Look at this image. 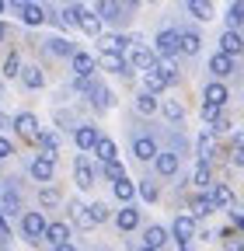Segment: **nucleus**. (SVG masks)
I'll use <instances>...</instances> for the list:
<instances>
[{
    "instance_id": "de8ad7c7",
    "label": "nucleus",
    "mask_w": 244,
    "mask_h": 251,
    "mask_svg": "<svg viewBox=\"0 0 244 251\" xmlns=\"http://www.w3.org/2000/svg\"><path fill=\"white\" fill-rule=\"evenodd\" d=\"M39 202H42V206H56V202H59L56 188H42V192H39Z\"/></svg>"
},
{
    "instance_id": "37998d69",
    "label": "nucleus",
    "mask_w": 244,
    "mask_h": 251,
    "mask_svg": "<svg viewBox=\"0 0 244 251\" xmlns=\"http://www.w3.org/2000/svg\"><path fill=\"white\" fill-rule=\"evenodd\" d=\"M105 178L115 185V181H122V178H126V171H122V164H119V161H112V164H105Z\"/></svg>"
},
{
    "instance_id": "9d476101",
    "label": "nucleus",
    "mask_w": 244,
    "mask_h": 251,
    "mask_svg": "<svg viewBox=\"0 0 244 251\" xmlns=\"http://www.w3.org/2000/svg\"><path fill=\"white\" fill-rule=\"evenodd\" d=\"M73 178H77V185H80V188H91V185H95V168L87 164V157H77V164H73Z\"/></svg>"
},
{
    "instance_id": "c9c22d12",
    "label": "nucleus",
    "mask_w": 244,
    "mask_h": 251,
    "mask_svg": "<svg viewBox=\"0 0 244 251\" xmlns=\"http://www.w3.org/2000/svg\"><path fill=\"white\" fill-rule=\"evenodd\" d=\"M227 21H230V31H234L237 25H244V0H234V4H230V14H227Z\"/></svg>"
},
{
    "instance_id": "e2e57ef3",
    "label": "nucleus",
    "mask_w": 244,
    "mask_h": 251,
    "mask_svg": "<svg viewBox=\"0 0 244 251\" xmlns=\"http://www.w3.org/2000/svg\"><path fill=\"white\" fill-rule=\"evenodd\" d=\"M0 126H4V115H0Z\"/></svg>"
},
{
    "instance_id": "cd10ccee",
    "label": "nucleus",
    "mask_w": 244,
    "mask_h": 251,
    "mask_svg": "<svg viewBox=\"0 0 244 251\" xmlns=\"http://www.w3.org/2000/svg\"><path fill=\"white\" fill-rule=\"evenodd\" d=\"M101 67L112 70V74H122L126 70V59H122V52H101Z\"/></svg>"
},
{
    "instance_id": "49530a36",
    "label": "nucleus",
    "mask_w": 244,
    "mask_h": 251,
    "mask_svg": "<svg viewBox=\"0 0 244 251\" xmlns=\"http://www.w3.org/2000/svg\"><path fill=\"white\" fill-rule=\"evenodd\" d=\"M80 18H84V7H67V14H63V21L77 25V28H80Z\"/></svg>"
},
{
    "instance_id": "f03ea898",
    "label": "nucleus",
    "mask_w": 244,
    "mask_h": 251,
    "mask_svg": "<svg viewBox=\"0 0 244 251\" xmlns=\"http://www.w3.org/2000/svg\"><path fill=\"white\" fill-rule=\"evenodd\" d=\"M157 52L164 56V59H171V56H178L181 52V35H178V31L174 28H164V31H157Z\"/></svg>"
},
{
    "instance_id": "412c9836",
    "label": "nucleus",
    "mask_w": 244,
    "mask_h": 251,
    "mask_svg": "<svg viewBox=\"0 0 244 251\" xmlns=\"http://www.w3.org/2000/svg\"><path fill=\"white\" fill-rule=\"evenodd\" d=\"M185 7H189L192 18H199V21H209V18H213V4H209V0H185Z\"/></svg>"
},
{
    "instance_id": "7ed1b4c3",
    "label": "nucleus",
    "mask_w": 244,
    "mask_h": 251,
    "mask_svg": "<svg viewBox=\"0 0 244 251\" xmlns=\"http://www.w3.org/2000/svg\"><path fill=\"white\" fill-rule=\"evenodd\" d=\"M133 157H136V161H157L154 136H133Z\"/></svg>"
},
{
    "instance_id": "72a5a7b5",
    "label": "nucleus",
    "mask_w": 244,
    "mask_h": 251,
    "mask_svg": "<svg viewBox=\"0 0 244 251\" xmlns=\"http://www.w3.org/2000/svg\"><path fill=\"white\" fill-rule=\"evenodd\" d=\"M213 209H217V206H213L209 196H195V199H192V216H209Z\"/></svg>"
},
{
    "instance_id": "bf43d9fd",
    "label": "nucleus",
    "mask_w": 244,
    "mask_h": 251,
    "mask_svg": "<svg viewBox=\"0 0 244 251\" xmlns=\"http://www.w3.org/2000/svg\"><path fill=\"white\" fill-rule=\"evenodd\" d=\"M4 7H7V0H0V14H4Z\"/></svg>"
},
{
    "instance_id": "a18cd8bd",
    "label": "nucleus",
    "mask_w": 244,
    "mask_h": 251,
    "mask_svg": "<svg viewBox=\"0 0 244 251\" xmlns=\"http://www.w3.org/2000/svg\"><path fill=\"white\" fill-rule=\"evenodd\" d=\"M220 115H223V108H220V105H209V101L202 105V119H206V122H217Z\"/></svg>"
},
{
    "instance_id": "6e6552de",
    "label": "nucleus",
    "mask_w": 244,
    "mask_h": 251,
    "mask_svg": "<svg viewBox=\"0 0 244 251\" xmlns=\"http://www.w3.org/2000/svg\"><path fill=\"white\" fill-rule=\"evenodd\" d=\"M98 140H101V133L95 129V126H80V129L73 133L77 150H95V147H98Z\"/></svg>"
},
{
    "instance_id": "8fccbe9b",
    "label": "nucleus",
    "mask_w": 244,
    "mask_h": 251,
    "mask_svg": "<svg viewBox=\"0 0 244 251\" xmlns=\"http://www.w3.org/2000/svg\"><path fill=\"white\" fill-rule=\"evenodd\" d=\"M223 129H230V122H227V115H220L217 122H213V133H223Z\"/></svg>"
},
{
    "instance_id": "c85d7f7f",
    "label": "nucleus",
    "mask_w": 244,
    "mask_h": 251,
    "mask_svg": "<svg viewBox=\"0 0 244 251\" xmlns=\"http://www.w3.org/2000/svg\"><path fill=\"white\" fill-rule=\"evenodd\" d=\"M192 185H195V188H213V171H209V164H199V168L192 171Z\"/></svg>"
},
{
    "instance_id": "bb28decb",
    "label": "nucleus",
    "mask_w": 244,
    "mask_h": 251,
    "mask_svg": "<svg viewBox=\"0 0 244 251\" xmlns=\"http://www.w3.org/2000/svg\"><path fill=\"white\" fill-rule=\"evenodd\" d=\"M95 153L101 157V161H105V164H112V161H115V157H119V147H115L112 140H105V136H101V140H98V147H95Z\"/></svg>"
},
{
    "instance_id": "1a4fd4ad",
    "label": "nucleus",
    "mask_w": 244,
    "mask_h": 251,
    "mask_svg": "<svg viewBox=\"0 0 244 251\" xmlns=\"http://www.w3.org/2000/svg\"><path fill=\"white\" fill-rule=\"evenodd\" d=\"M52 171H56V157H35V161H32V178L35 181H49L52 178Z\"/></svg>"
},
{
    "instance_id": "b1692460",
    "label": "nucleus",
    "mask_w": 244,
    "mask_h": 251,
    "mask_svg": "<svg viewBox=\"0 0 244 251\" xmlns=\"http://www.w3.org/2000/svg\"><path fill=\"white\" fill-rule=\"evenodd\" d=\"M213 153H217V147H213V133H202L199 136V164H209Z\"/></svg>"
},
{
    "instance_id": "4c0bfd02",
    "label": "nucleus",
    "mask_w": 244,
    "mask_h": 251,
    "mask_svg": "<svg viewBox=\"0 0 244 251\" xmlns=\"http://www.w3.org/2000/svg\"><path fill=\"white\" fill-rule=\"evenodd\" d=\"M87 216H91V224H105L112 213H108V206H105V202H95V206L87 209Z\"/></svg>"
},
{
    "instance_id": "79ce46f5",
    "label": "nucleus",
    "mask_w": 244,
    "mask_h": 251,
    "mask_svg": "<svg viewBox=\"0 0 244 251\" xmlns=\"http://www.w3.org/2000/svg\"><path fill=\"white\" fill-rule=\"evenodd\" d=\"M140 196H143L146 202H157V199H161V192H157L154 181H140Z\"/></svg>"
},
{
    "instance_id": "ea45409f",
    "label": "nucleus",
    "mask_w": 244,
    "mask_h": 251,
    "mask_svg": "<svg viewBox=\"0 0 244 251\" xmlns=\"http://www.w3.org/2000/svg\"><path fill=\"white\" fill-rule=\"evenodd\" d=\"M39 143L46 147V157H56V147H59L56 133H39Z\"/></svg>"
},
{
    "instance_id": "052dcab7",
    "label": "nucleus",
    "mask_w": 244,
    "mask_h": 251,
    "mask_svg": "<svg viewBox=\"0 0 244 251\" xmlns=\"http://www.w3.org/2000/svg\"><path fill=\"white\" fill-rule=\"evenodd\" d=\"M181 251H192V244H181Z\"/></svg>"
},
{
    "instance_id": "2f4dec72",
    "label": "nucleus",
    "mask_w": 244,
    "mask_h": 251,
    "mask_svg": "<svg viewBox=\"0 0 244 251\" xmlns=\"http://www.w3.org/2000/svg\"><path fill=\"white\" fill-rule=\"evenodd\" d=\"M112 188H115V199H122V202H129V199L136 196V185H133L129 178H122V181H115Z\"/></svg>"
},
{
    "instance_id": "5701e85b",
    "label": "nucleus",
    "mask_w": 244,
    "mask_h": 251,
    "mask_svg": "<svg viewBox=\"0 0 244 251\" xmlns=\"http://www.w3.org/2000/svg\"><path fill=\"white\" fill-rule=\"evenodd\" d=\"M21 18H24V25H42V21H46V7L32 0V4L21 11Z\"/></svg>"
},
{
    "instance_id": "5fc2aeb1",
    "label": "nucleus",
    "mask_w": 244,
    "mask_h": 251,
    "mask_svg": "<svg viewBox=\"0 0 244 251\" xmlns=\"http://www.w3.org/2000/svg\"><path fill=\"white\" fill-rule=\"evenodd\" d=\"M234 147H237V150H244V129H241V133L234 136Z\"/></svg>"
},
{
    "instance_id": "423d86ee",
    "label": "nucleus",
    "mask_w": 244,
    "mask_h": 251,
    "mask_svg": "<svg viewBox=\"0 0 244 251\" xmlns=\"http://www.w3.org/2000/svg\"><path fill=\"white\" fill-rule=\"evenodd\" d=\"M115 227L126 230V234L136 230V227H140V209H136V206H122V209L115 213Z\"/></svg>"
},
{
    "instance_id": "39448f33",
    "label": "nucleus",
    "mask_w": 244,
    "mask_h": 251,
    "mask_svg": "<svg viewBox=\"0 0 244 251\" xmlns=\"http://www.w3.org/2000/svg\"><path fill=\"white\" fill-rule=\"evenodd\" d=\"M174 241L178 244H192V234H195V216H178L174 227H171Z\"/></svg>"
},
{
    "instance_id": "f3484780",
    "label": "nucleus",
    "mask_w": 244,
    "mask_h": 251,
    "mask_svg": "<svg viewBox=\"0 0 244 251\" xmlns=\"http://www.w3.org/2000/svg\"><path fill=\"white\" fill-rule=\"evenodd\" d=\"M46 241H49L52 248H56V244H67V241H70V227H67V224H49V227H46Z\"/></svg>"
},
{
    "instance_id": "aec40b11",
    "label": "nucleus",
    "mask_w": 244,
    "mask_h": 251,
    "mask_svg": "<svg viewBox=\"0 0 244 251\" xmlns=\"http://www.w3.org/2000/svg\"><path fill=\"white\" fill-rule=\"evenodd\" d=\"M143 84H146V91L150 94H161L164 87H168V80H164V74L154 67V70H146V77H143Z\"/></svg>"
},
{
    "instance_id": "473e14b6",
    "label": "nucleus",
    "mask_w": 244,
    "mask_h": 251,
    "mask_svg": "<svg viewBox=\"0 0 244 251\" xmlns=\"http://www.w3.org/2000/svg\"><path fill=\"white\" fill-rule=\"evenodd\" d=\"M80 28L87 31V35H101V18H98V14H91V11H84V18H80Z\"/></svg>"
},
{
    "instance_id": "3c124183",
    "label": "nucleus",
    "mask_w": 244,
    "mask_h": 251,
    "mask_svg": "<svg viewBox=\"0 0 244 251\" xmlns=\"http://www.w3.org/2000/svg\"><path fill=\"white\" fill-rule=\"evenodd\" d=\"M227 251H244V241H241V237H230V241H227Z\"/></svg>"
},
{
    "instance_id": "864d4df0",
    "label": "nucleus",
    "mask_w": 244,
    "mask_h": 251,
    "mask_svg": "<svg viewBox=\"0 0 244 251\" xmlns=\"http://www.w3.org/2000/svg\"><path fill=\"white\" fill-rule=\"evenodd\" d=\"M230 157H234V164H244V150H237V147H234V150H230Z\"/></svg>"
},
{
    "instance_id": "09e8293b",
    "label": "nucleus",
    "mask_w": 244,
    "mask_h": 251,
    "mask_svg": "<svg viewBox=\"0 0 244 251\" xmlns=\"http://www.w3.org/2000/svg\"><path fill=\"white\" fill-rule=\"evenodd\" d=\"M11 153H14L11 140H4V136H0V161H4V157H11Z\"/></svg>"
},
{
    "instance_id": "20e7f679",
    "label": "nucleus",
    "mask_w": 244,
    "mask_h": 251,
    "mask_svg": "<svg viewBox=\"0 0 244 251\" xmlns=\"http://www.w3.org/2000/svg\"><path fill=\"white\" fill-rule=\"evenodd\" d=\"M14 129H18L24 140H39V133H42V129H39V119H35L32 112H21V115L14 119Z\"/></svg>"
},
{
    "instance_id": "2eb2a0df",
    "label": "nucleus",
    "mask_w": 244,
    "mask_h": 251,
    "mask_svg": "<svg viewBox=\"0 0 244 251\" xmlns=\"http://www.w3.org/2000/svg\"><path fill=\"white\" fill-rule=\"evenodd\" d=\"M241 49H244V39L237 35V31H223V39H220V52H227V56L234 59Z\"/></svg>"
},
{
    "instance_id": "4d7b16f0",
    "label": "nucleus",
    "mask_w": 244,
    "mask_h": 251,
    "mask_svg": "<svg viewBox=\"0 0 244 251\" xmlns=\"http://www.w3.org/2000/svg\"><path fill=\"white\" fill-rule=\"evenodd\" d=\"M11 4H14V7H18V11H24V7H28V4H32V0H11Z\"/></svg>"
},
{
    "instance_id": "603ef678",
    "label": "nucleus",
    "mask_w": 244,
    "mask_h": 251,
    "mask_svg": "<svg viewBox=\"0 0 244 251\" xmlns=\"http://www.w3.org/2000/svg\"><path fill=\"white\" fill-rule=\"evenodd\" d=\"M0 237H11V227H7V216L0 213Z\"/></svg>"
},
{
    "instance_id": "e433bc0d",
    "label": "nucleus",
    "mask_w": 244,
    "mask_h": 251,
    "mask_svg": "<svg viewBox=\"0 0 244 251\" xmlns=\"http://www.w3.org/2000/svg\"><path fill=\"white\" fill-rule=\"evenodd\" d=\"M46 46H49V52H56V56H73V46H70L67 39H49Z\"/></svg>"
},
{
    "instance_id": "f8f14e48",
    "label": "nucleus",
    "mask_w": 244,
    "mask_h": 251,
    "mask_svg": "<svg viewBox=\"0 0 244 251\" xmlns=\"http://www.w3.org/2000/svg\"><path fill=\"white\" fill-rule=\"evenodd\" d=\"M129 63H133L136 70H154V67H157V59H154V52H150V49H143V46H136V49H133Z\"/></svg>"
},
{
    "instance_id": "f704fd0d",
    "label": "nucleus",
    "mask_w": 244,
    "mask_h": 251,
    "mask_svg": "<svg viewBox=\"0 0 244 251\" xmlns=\"http://www.w3.org/2000/svg\"><path fill=\"white\" fill-rule=\"evenodd\" d=\"M161 112H164V119H168V122H181V119H185V108H181L178 101H164V105H161Z\"/></svg>"
},
{
    "instance_id": "393cba45",
    "label": "nucleus",
    "mask_w": 244,
    "mask_h": 251,
    "mask_svg": "<svg viewBox=\"0 0 244 251\" xmlns=\"http://www.w3.org/2000/svg\"><path fill=\"white\" fill-rule=\"evenodd\" d=\"M178 35H181V52H189V56H195V52H199V46H202L199 31H178Z\"/></svg>"
},
{
    "instance_id": "4468645a",
    "label": "nucleus",
    "mask_w": 244,
    "mask_h": 251,
    "mask_svg": "<svg viewBox=\"0 0 244 251\" xmlns=\"http://www.w3.org/2000/svg\"><path fill=\"white\" fill-rule=\"evenodd\" d=\"M164 241H168V230H164L161 224H154V227H146V234H143V244H146V248H154V251H161V248H164Z\"/></svg>"
},
{
    "instance_id": "9b49d317",
    "label": "nucleus",
    "mask_w": 244,
    "mask_h": 251,
    "mask_svg": "<svg viewBox=\"0 0 244 251\" xmlns=\"http://www.w3.org/2000/svg\"><path fill=\"white\" fill-rule=\"evenodd\" d=\"M154 168H157V175H164V178H171V175L178 171V153H171V150H164V153H157V161H154Z\"/></svg>"
},
{
    "instance_id": "6e6d98bb",
    "label": "nucleus",
    "mask_w": 244,
    "mask_h": 251,
    "mask_svg": "<svg viewBox=\"0 0 244 251\" xmlns=\"http://www.w3.org/2000/svg\"><path fill=\"white\" fill-rule=\"evenodd\" d=\"M52 251H77V248H73V244H70V241H67V244H56V248H52Z\"/></svg>"
},
{
    "instance_id": "6ab92c4d",
    "label": "nucleus",
    "mask_w": 244,
    "mask_h": 251,
    "mask_svg": "<svg viewBox=\"0 0 244 251\" xmlns=\"http://www.w3.org/2000/svg\"><path fill=\"white\" fill-rule=\"evenodd\" d=\"M101 21H115L119 14H122V4L119 0H98V11H95Z\"/></svg>"
},
{
    "instance_id": "f257e3e1",
    "label": "nucleus",
    "mask_w": 244,
    "mask_h": 251,
    "mask_svg": "<svg viewBox=\"0 0 244 251\" xmlns=\"http://www.w3.org/2000/svg\"><path fill=\"white\" fill-rule=\"evenodd\" d=\"M46 216L42 213H21V234L28 237V241H39V237H46Z\"/></svg>"
},
{
    "instance_id": "a878e982",
    "label": "nucleus",
    "mask_w": 244,
    "mask_h": 251,
    "mask_svg": "<svg viewBox=\"0 0 244 251\" xmlns=\"http://www.w3.org/2000/svg\"><path fill=\"white\" fill-rule=\"evenodd\" d=\"M136 108H140V115H154L161 105H157V94H150V91H143L140 98H136Z\"/></svg>"
},
{
    "instance_id": "0eeeda50",
    "label": "nucleus",
    "mask_w": 244,
    "mask_h": 251,
    "mask_svg": "<svg viewBox=\"0 0 244 251\" xmlns=\"http://www.w3.org/2000/svg\"><path fill=\"white\" fill-rule=\"evenodd\" d=\"M0 213H4V216L21 213V199H18V192L11 185H0Z\"/></svg>"
},
{
    "instance_id": "a211bd4d",
    "label": "nucleus",
    "mask_w": 244,
    "mask_h": 251,
    "mask_svg": "<svg viewBox=\"0 0 244 251\" xmlns=\"http://www.w3.org/2000/svg\"><path fill=\"white\" fill-rule=\"evenodd\" d=\"M70 59H73V70L80 74V80H87L91 74H95V59H91L87 52H73Z\"/></svg>"
},
{
    "instance_id": "4be33fe9",
    "label": "nucleus",
    "mask_w": 244,
    "mask_h": 251,
    "mask_svg": "<svg viewBox=\"0 0 244 251\" xmlns=\"http://www.w3.org/2000/svg\"><path fill=\"white\" fill-rule=\"evenodd\" d=\"M209 199H213V206L220 209V206H230V202H234V192H230L227 185H213V188H209Z\"/></svg>"
},
{
    "instance_id": "dca6fc26",
    "label": "nucleus",
    "mask_w": 244,
    "mask_h": 251,
    "mask_svg": "<svg viewBox=\"0 0 244 251\" xmlns=\"http://www.w3.org/2000/svg\"><path fill=\"white\" fill-rule=\"evenodd\" d=\"M202 94H206V101H209V105H220V108H223V101L230 98V94H227V87H223L220 80L206 84V91H202Z\"/></svg>"
},
{
    "instance_id": "13d9d810",
    "label": "nucleus",
    "mask_w": 244,
    "mask_h": 251,
    "mask_svg": "<svg viewBox=\"0 0 244 251\" xmlns=\"http://www.w3.org/2000/svg\"><path fill=\"white\" fill-rule=\"evenodd\" d=\"M4 39H7V25H4V21H0V42H4Z\"/></svg>"
},
{
    "instance_id": "7c9ffc66",
    "label": "nucleus",
    "mask_w": 244,
    "mask_h": 251,
    "mask_svg": "<svg viewBox=\"0 0 244 251\" xmlns=\"http://www.w3.org/2000/svg\"><path fill=\"white\" fill-rule=\"evenodd\" d=\"M126 46H129L126 35H105V39H101V52H122Z\"/></svg>"
},
{
    "instance_id": "ddd939ff",
    "label": "nucleus",
    "mask_w": 244,
    "mask_h": 251,
    "mask_svg": "<svg viewBox=\"0 0 244 251\" xmlns=\"http://www.w3.org/2000/svg\"><path fill=\"white\" fill-rule=\"evenodd\" d=\"M209 70L217 74V77H227V74H234V59H230L227 52H213V59H209Z\"/></svg>"
},
{
    "instance_id": "c756f323",
    "label": "nucleus",
    "mask_w": 244,
    "mask_h": 251,
    "mask_svg": "<svg viewBox=\"0 0 244 251\" xmlns=\"http://www.w3.org/2000/svg\"><path fill=\"white\" fill-rule=\"evenodd\" d=\"M21 80H24V87H32V91H39V87L46 84V77H42V70H39V67L21 70Z\"/></svg>"
},
{
    "instance_id": "58836bf2",
    "label": "nucleus",
    "mask_w": 244,
    "mask_h": 251,
    "mask_svg": "<svg viewBox=\"0 0 244 251\" xmlns=\"http://www.w3.org/2000/svg\"><path fill=\"white\" fill-rule=\"evenodd\" d=\"M112 101H115V94L108 87H95V105L98 108H112Z\"/></svg>"
},
{
    "instance_id": "c03bdc74",
    "label": "nucleus",
    "mask_w": 244,
    "mask_h": 251,
    "mask_svg": "<svg viewBox=\"0 0 244 251\" xmlns=\"http://www.w3.org/2000/svg\"><path fill=\"white\" fill-rule=\"evenodd\" d=\"M4 74H7V77H18V74H21V59H18L14 52L4 59Z\"/></svg>"
},
{
    "instance_id": "a19ab883",
    "label": "nucleus",
    "mask_w": 244,
    "mask_h": 251,
    "mask_svg": "<svg viewBox=\"0 0 244 251\" xmlns=\"http://www.w3.org/2000/svg\"><path fill=\"white\" fill-rule=\"evenodd\" d=\"M157 70L164 74V80H168V84H174V80H178V67H174L171 59H161V63H157Z\"/></svg>"
},
{
    "instance_id": "680f3d73",
    "label": "nucleus",
    "mask_w": 244,
    "mask_h": 251,
    "mask_svg": "<svg viewBox=\"0 0 244 251\" xmlns=\"http://www.w3.org/2000/svg\"><path fill=\"white\" fill-rule=\"evenodd\" d=\"M140 251H154V248H146V244H143V248H140Z\"/></svg>"
}]
</instances>
